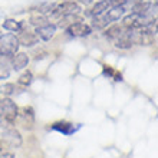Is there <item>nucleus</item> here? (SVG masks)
I'll use <instances>...</instances> for the list:
<instances>
[{
	"instance_id": "f257e3e1",
	"label": "nucleus",
	"mask_w": 158,
	"mask_h": 158,
	"mask_svg": "<svg viewBox=\"0 0 158 158\" xmlns=\"http://www.w3.org/2000/svg\"><path fill=\"white\" fill-rule=\"evenodd\" d=\"M127 12H128L127 6L111 7L109 10H106L104 15L92 17V22H91V25L89 26L92 27V30H104V29H106L109 25L119 22L121 19L127 15Z\"/></svg>"
},
{
	"instance_id": "f03ea898",
	"label": "nucleus",
	"mask_w": 158,
	"mask_h": 158,
	"mask_svg": "<svg viewBox=\"0 0 158 158\" xmlns=\"http://www.w3.org/2000/svg\"><path fill=\"white\" fill-rule=\"evenodd\" d=\"M82 12V7L78 2H73V0H65V2H60V3H55L53 9L50 10V13L48 15V17L50 19H56L58 20L59 17L62 16H68V15H79Z\"/></svg>"
},
{
	"instance_id": "7ed1b4c3",
	"label": "nucleus",
	"mask_w": 158,
	"mask_h": 158,
	"mask_svg": "<svg viewBox=\"0 0 158 158\" xmlns=\"http://www.w3.org/2000/svg\"><path fill=\"white\" fill-rule=\"evenodd\" d=\"M19 115V106L12 98H0V119L10 127L16 124Z\"/></svg>"
},
{
	"instance_id": "20e7f679",
	"label": "nucleus",
	"mask_w": 158,
	"mask_h": 158,
	"mask_svg": "<svg viewBox=\"0 0 158 158\" xmlns=\"http://www.w3.org/2000/svg\"><path fill=\"white\" fill-rule=\"evenodd\" d=\"M20 43L15 33H2L0 35V56L10 59L15 53L19 52Z\"/></svg>"
},
{
	"instance_id": "39448f33",
	"label": "nucleus",
	"mask_w": 158,
	"mask_h": 158,
	"mask_svg": "<svg viewBox=\"0 0 158 158\" xmlns=\"http://www.w3.org/2000/svg\"><path fill=\"white\" fill-rule=\"evenodd\" d=\"M83 127L82 122H71L66 119H60V121H55L53 124H50L49 129L53 132L62 134L65 137H72L73 134H76L78 131H81Z\"/></svg>"
},
{
	"instance_id": "423d86ee",
	"label": "nucleus",
	"mask_w": 158,
	"mask_h": 158,
	"mask_svg": "<svg viewBox=\"0 0 158 158\" xmlns=\"http://www.w3.org/2000/svg\"><path fill=\"white\" fill-rule=\"evenodd\" d=\"M0 142L3 147L20 148L23 144V138H22V134L19 132V129H16L15 127H9V128L3 129V132L0 135Z\"/></svg>"
},
{
	"instance_id": "0eeeda50",
	"label": "nucleus",
	"mask_w": 158,
	"mask_h": 158,
	"mask_svg": "<svg viewBox=\"0 0 158 158\" xmlns=\"http://www.w3.org/2000/svg\"><path fill=\"white\" fill-rule=\"evenodd\" d=\"M65 35L69 36V38H73V39H78V38H88V36H91L94 33V30L92 27L88 23L82 20H76L73 22L72 25H69L68 27L63 29Z\"/></svg>"
},
{
	"instance_id": "6e6552de",
	"label": "nucleus",
	"mask_w": 158,
	"mask_h": 158,
	"mask_svg": "<svg viewBox=\"0 0 158 158\" xmlns=\"http://www.w3.org/2000/svg\"><path fill=\"white\" fill-rule=\"evenodd\" d=\"M17 121L23 125L25 129H32L36 122V117H35V109L32 106H23L19 108V115H17Z\"/></svg>"
},
{
	"instance_id": "1a4fd4ad",
	"label": "nucleus",
	"mask_w": 158,
	"mask_h": 158,
	"mask_svg": "<svg viewBox=\"0 0 158 158\" xmlns=\"http://www.w3.org/2000/svg\"><path fill=\"white\" fill-rule=\"evenodd\" d=\"M9 62H10V66H12V71L20 72V71H25L27 68V65L30 62V58L26 52H17V53H15L12 58L9 59Z\"/></svg>"
},
{
	"instance_id": "9d476101",
	"label": "nucleus",
	"mask_w": 158,
	"mask_h": 158,
	"mask_svg": "<svg viewBox=\"0 0 158 158\" xmlns=\"http://www.w3.org/2000/svg\"><path fill=\"white\" fill-rule=\"evenodd\" d=\"M56 30H58V27H56V25L55 23H46V25L43 26H39V27H35V33H36V36L39 38V40L42 42H49L52 40V39L55 38V35H56Z\"/></svg>"
},
{
	"instance_id": "9b49d317",
	"label": "nucleus",
	"mask_w": 158,
	"mask_h": 158,
	"mask_svg": "<svg viewBox=\"0 0 158 158\" xmlns=\"http://www.w3.org/2000/svg\"><path fill=\"white\" fill-rule=\"evenodd\" d=\"M16 36H17V40H19L20 46H25V48H35L40 42L33 30H27L26 27L22 32H19V35H16Z\"/></svg>"
},
{
	"instance_id": "f8f14e48",
	"label": "nucleus",
	"mask_w": 158,
	"mask_h": 158,
	"mask_svg": "<svg viewBox=\"0 0 158 158\" xmlns=\"http://www.w3.org/2000/svg\"><path fill=\"white\" fill-rule=\"evenodd\" d=\"M109 9H111L109 0H98L88 12H85V16H88V17L101 16V15H104V13L106 12V10H109Z\"/></svg>"
},
{
	"instance_id": "ddd939ff",
	"label": "nucleus",
	"mask_w": 158,
	"mask_h": 158,
	"mask_svg": "<svg viewBox=\"0 0 158 158\" xmlns=\"http://www.w3.org/2000/svg\"><path fill=\"white\" fill-rule=\"evenodd\" d=\"M124 30H125V27L121 25V23H112V25H109L106 29H104V36L114 43L121 35L124 33Z\"/></svg>"
},
{
	"instance_id": "4468645a",
	"label": "nucleus",
	"mask_w": 158,
	"mask_h": 158,
	"mask_svg": "<svg viewBox=\"0 0 158 158\" xmlns=\"http://www.w3.org/2000/svg\"><path fill=\"white\" fill-rule=\"evenodd\" d=\"M114 46L121 50H129L131 48H134V43H132V40H131V35H129V29L124 30V33L114 42Z\"/></svg>"
},
{
	"instance_id": "2eb2a0df",
	"label": "nucleus",
	"mask_w": 158,
	"mask_h": 158,
	"mask_svg": "<svg viewBox=\"0 0 158 158\" xmlns=\"http://www.w3.org/2000/svg\"><path fill=\"white\" fill-rule=\"evenodd\" d=\"M2 27L9 33H19V32L25 29V23L20 20H16V19H6L3 22Z\"/></svg>"
},
{
	"instance_id": "dca6fc26",
	"label": "nucleus",
	"mask_w": 158,
	"mask_h": 158,
	"mask_svg": "<svg viewBox=\"0 0 158 158\" xmlns=\"http://www.w3.org/2000/svg\"><path fill=\"white\" fill-rule=\"evenodd\" d=\"M33 81H35V76H33V73H32V71H23L22 72V75L17 78V82H16V85L17 86H22L23 89H26V88H29L32 83H33Z\"/></svg>"
},
{
	"instance_id": "f3484780",
	"label": "nucleus",
	"mask_w": 158,
	"mask_h": 158,
	"mask_svg": "<svg viewBox=\"0 0 158 158\" xmlns=\"http://www.w3.org/2000/svg\"><path fill=\"white\" fill-rule=\"evenodd\" d=\"M12 75V66L7 58L0 56V81H6Z\"/></svg>"
},
{
	"instance_id": "a211bd4d",
	"label": "nucleus",
	"mask_w": 158,
	"mask_h": 158,
	"mask_svg": "<svg viewBox=\"0 0 158 158\" xmlns=\"http://www.w3.org/2000/svg\"><path fill=\"white\" fill-rule=\"evenodd\" d=\"M49 17L46 15H42V13H33L29 19V25H32L33 27H39V26H43L46 23H49Z\"/></svg>"
},
{
	"instance_id": "6ab92c4d",
	"label": "nucleus",
	"mask_w": 158,
	"mask_h": 158,
	"mask_svg": "<svg viewBox=\"0 0 158 158\" xmlns=\"http://www.w3.org/2000/svg\"><path fill=\"white\" fill-rule=\"evenodd\" d=\"M16 89H17L16 83L6 82L4 85L0 86V95L3 96V98H12V96L16 94Z\"/></svg>"
},
{
	"instance_id": "aec40b11",
	"label": "nucleus",
	"mask_w": 158,
	"mask_h": 158,
	"mask_svg": "<svg viewBox=\"0 0 158 158\" xmlns=\"http://www.w3.org/2000/svg\"><path fill=\"white\" fill-rule=\"evenodd\" d=\"M117 69H114L112 66H109V65H104L102 66V76L106 79H114L115 75H117Z\"/></svg>"
},
{
	"instance_id": "412c9836",
	"label": "nucleus",
	"mask_w": 158,
	"mask_h": 158,
	"mask_svg": "<svg viewBox=\"0 0 158 158\" xmlns=\"http://www.w3.org/2000/svg\"><path fill=\"white\" fill-rule=\"evenodd\" d=\"M129 0H109L111 7H118V6H127Z\"/></svg>"
},
{
	"instance_id": "4be33fe9",
	"label": "nucleus",
	"mask_w": 158,
	"mask_h": 158,
	"mask_svg": "<svg viewBox=\"0 0 158 158\" xmlns=\"http://www.w3.org/2000/svg\"><path fill=\"white\" fill-rule=\"evenodd\" d=\"M0 158H15V152L12 151H0Z\"/></svg>"
},
{
	"instance_id": "5701e85b",
	"label": "nucleus",
	"mask_w": 158,
	"mask_h": 158,
	"mask_svg": "<svg viewBox=\"0 0 158 158\" xmlns=\"http://www.w3.org/2000/svg\"><path fill=\"white\" fill-rule=\"evenodd\" d=\"M3 148H4V147H3V145H2V142H0V151L3 150Z\"/></svg>"
},
{
	"instance_id": "b1692460",
	"label": "nucleus",
	"mask_w": 158,
	"mask_h": 158,
	"mask_svg": "<svg viewBox=\"0 0 158 158\" xmlns=\"http://www.w3.org/2000/svg\"><path fill=\"white\" fill-rule=\"evenodd\" d=\"M0 124H2V119H0Z\"/></svg>"
},
{
	"instance_id": "393cba45",
	"label": "nucleus",
	"mask_w": 158,
	"mask_h": 158,
	"mask_svg": "<svg viewBox=\"0 0 158 158\" xmlns=\"http://www.w3.org/2000/svg\"><path fill=\"white\" fill-rule=\"evenodd\" d=\"M0 35H2V33H0Z\"/></svg>"
}]
</instances>
